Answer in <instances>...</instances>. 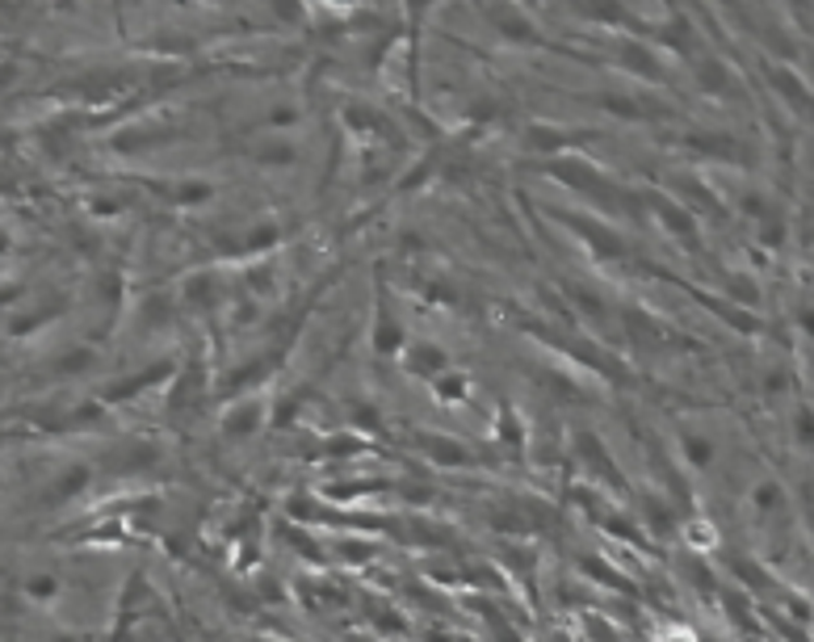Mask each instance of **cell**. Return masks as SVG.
Instances as JSON below:
<instances>
[{"instance_id": "obj_1", "label": "cell", "mask_w": 814, "mask_h": 642, "mask_svg": "<svg viewBox=\"0 0 814 642\" xmlns=\"http://www.w3.org/2000/svg\"><path fill=\"white\" fill-rule=\"evenodd\" d=\"M88 479H92V470L88 467H67L59 479L47 483V504H63V499L81 496V492L88 487Z\"/></svg>"}, {"instance_id": "obj_2", "label": "cell", "mask_w": 814, "mask_h": 642, "mask_svg": "<svg viewBox=\"0 0 814 642\" xmlns=\"http://www.w3.org/2000/svg\"><path fill=\"white\" fill-rule=\"evenodd\" d=\"M748 504L756 508L760 517H777V513L786 508V487H781L777 479H760L756 487L748 492Z\"/></svg>"}, {"instance_id": "obj_3", "label": "cell", "mask_w": 814, "mask_h": 642, "mask_svg": "<svg viewBox=\"0 0 814 642\" xmlns=\"http://www.w3.org/2000/svg\"><path fill=\"white\" fill-rule=\"evenodd\" d=\"M22 596H26L29 605H51V601L59 596V580L55 576H47V571L26 576V580H22Z\"/></svg>"}, {"instance_id": "obj_4", "label": "cell", "mask_w": 814, "mask_h": 642, "mask_svg": "<svg viewBox=\"0 0 814 642\" xmlns=\"http://www.w3.org/2000/svg\"><path fill=\"white\" fill-rule=\"evenodd\" d=\"M416 374H429V379H441L445 374V349H436V345H416L411 349V361H407Z\"/></svg>"}, {"instance_id": "obj_5", "label": "cell", "mask_w": 814, "mask_h": 642, "mask_svg": "<svg viewBox=\"0 0 814 642\" xmlns=\"http://www.w3.org/2000/svg\"><path fill=\"white\" fill-rule=\"evenodd\" d=\"M257 420H261V404H244V408H235L232 416H227V437H248V433L257 429Z\"/></svg>"}, {"instance_id": "obj_6", "label": "cell", "mask_w": 814, "mask_h": 642, "mask_svg": "<svg viewBox=\"0 0 814 642\" xmlns=\"http://www.w3.org/2000/svg\"><path fill=\"white\" fill-rule=\"evenodd\" d=\"M424 445H429V454H433L436 462H445V467H458V462H466V449H462V445H454V441L429 437Z\"/></svg>"}, {"instance_id": "obj_7", "label": "cell", "mask_w": 814, "mask_h": 642, "mask_svg": "<svg viewBox=\"0 0 814 642\" xmlns=\"http://www.w3.org/2000/svg\"><path fill=\"white\" fill-rule=\"evenodd\" d=\"M684 458L693 467H710L714 462V441L710 437H684Z\"/></svg>"}, {"instance_id": "obj_8", "label": "cell", "mask_w": 814, "mask_h": 642, "mask_svg": "<svg viewBox=\"0 0 814 642\" xmlns=\"http://www.w3.org/2000/svg\"><path fill=\"white\" fill-rule=\"evenodd\" d=\"M257 160H261V164H291L294 147L291 144H261L257 147Z\"/></svg>"}, {"instance_id": "obj_9", "label": "cell", "mask_w": 814, "mask_h": 642, "mask_svg": "<svg viewBox=\"0 0 814 642\" xmlns=\"http://www.w3.org/2000/svg\"><path fill=\"white\" fill-rule=\"evenodd\" d=\"M88 366H92V353L88 349H67L63 353V361H59L63 374H81V370H88Z\"/></svg>"}, {"instance_id": "obj_10", "label": "cell", "mask_w": 814, "mask_h": 642, "mask_svg": "<svg viewBox=\"0 0 814 642\" xmlns=\"http://www.w3.org/2000/svg\"><path fill=\"white\" fill-rule=\"evenodd\" d=\"M499 17H504V22H499V29H504L508 38H538V34H533V26H525L521 13H499Z\"/></svg>"}, {"instance_id": "obj_11", "label": "cell", "mask_w": 814, "mask_h": 642, "mask_svg": "<svg viewBox=\"0 0 814 642\" xmlns=\"http://www.w3.org/2000/svg\"><path fill=\"white\" fill-rule=\"evenodd\" d=\"M793 433H798V445H814V411L811 408L798 411V424H793Z\"/></svg>"}, {"instance_id": "obj_12", "label": "cell", "mask_w": 814, "mask_h": 642, "mask_svg": "<svg viewBox=\"0 0 814 642\" xmlns=\"http://www.w3.org/2000/svg\"><path fill=\"white\" fill-rule=\"evenodd\" d=\"M436 395H445V399H462L466 395V379H436Z\"/></svg>"}, {"instance_id": "obj_13", "label": "cell", "mask_w": 814, "mask_h": 642, "mask_svg": "<svg viewBox=\"0 0 814 642\" xmlns=\"http://www.w3.org/2000/svg\"><path fill=\"white\" fill-rule=\"evenodd\" d=\"M655 642H701V639L693 634V630H689V626H668V630H664V634H659Z\"/></svg>"}]
</instances>
